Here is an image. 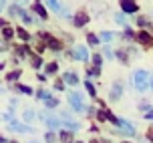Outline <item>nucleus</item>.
<instances>
[{
  "instance_id": "nucleus-30",
  "label": "nucleus",
  "mask_w": 153,
  "mask_h": 143,
  "mask_svg": "<svg viewBox=\"0 0 153 143\" xmlns=\"http://www.w3.org/2000/svg\"><path fill=\"white\" fill-rule=\"evenodd\" d=\"M93 63H95V67H101V63H103L101 54H95V57H93Z\"/></svg>"
},
{
  "instance_id": "nucleus-29",
  "label": "nucleus",
  "mask_w": 153,
  "mask_h": 143,
  "mask_svg": "<svg viewBox=\"0 0 153 143\" xmlns=\"http://www.w3.org/2000/svg\"><path fill=\"white\" fill-rule=\"evenodd\" d=\"M89 75H91V77H99L101 75V69L99 67H93L91 71H89Z\"/></svg>"
},
{
  "instance_id": "nucleus-2",
  "label": "nucleus",
  "mask_w": 153,
  "mask_h": 143,
  "mask_svg": "<svg viewBox=\"0 0 153 143\" xmlns=\"http://www.w3.org/2000/svg\"><path fill=\"white\" fill-rule=\"evenodd\" d=\"M69 103L73 105L75 111H83V101H81V95H79V93H71L69 95Z\"/></svg>"
},
{
  "instance_id": "nucleus-44",
  "label": "nucleus",
  "mask_w": 153,
  "mask_h": 143,
  "mask_svg": "<svg viewBox=\"0 0 153 143\" xmlns=\"http://www.w3.org/2000/svg\"><path fill=\"white\" fill-rule=\"evenodd\" d=\"M76 143H81V141H76Z\"/></svg>"
},
{
  "instance_id": "nucleus-6",
  "label": "nucleus",
  "mask_w": 153,
  "mask_h": 143,
  "mask_svg": "<svg viewBox=\"0 0 153 143\" xmlns=\"http://www.w3.org/2000/svg\"><path fill=\"white\" fill-rule=\"evenodd\" d=\"M38 36H40V38H45V40H46V45L51 46V48H54V51H59V48H61V42H59V40H56V38L48 36V34H46V32H40V34H38Z\"/></svg>"
},
{
  "instance_id": "nucleus-38",
  "label": "nucleus",
  "mask_w": 153,
  "mask_h": 143,
  "mask_svg": "<svg viewBox=\"0 0 153 143\" xmlns=\"http://www.w3.org/2000/svg\"><path fill=\"white\" fill-rule=\"evenodd\" d=\"M0 143H6V139H4V137L0 135Z\"/></svg>"
},
{
  "instance_id": "nucleus-42",
  "label": "nucleus",
  "mask_w": 153,
  "mask_h": 143,
  "mask_svg": "<svg viewBox=\"0 0 153 143\" xmlns=\"http://www.w3.org/2000/svg\"><path fill=\"white\" fill-rule=\"evenodd\" d=\"M151 30H153V24H151Z\"/></svg>"
},
{
  "instance_id": "nucleus-7",
  "label": "nucleus",
  "mask_w": 153,
  "mask_h": 143,
  "mask_svg": "<svg viewBox=\"0 0 153 143\" xmlns=\"http://www.w3.org/2000/svg\"><path fill=\"white\" fill-rule=\"evenodd\" d=\"M137 40L141 42V45H145V46H151V45H153L151 34H149V32H145V30H141V32L137 34Z\"/></svg>"
},
{
  "instance_id": "nucleus-32",
  "label": "nucleus",
  "mask_w": 153,
  "mask_h": 143,
  "mask_svg": "<svg viewBox=\"0 0 153 143\" xmlns=\"http://www.w3.org/2000/svg\"><path fill=\"white\" fill-rule=\"evenodd\" d=\"M32 117H34V113H32V111H26V113H24V121H30Z\"/></svg>"
},
{
  "instance_id": "nucleus-36",
  "label": "nucleus",
  "mask_w": 153,
  "mask_h": 143,
  "mask_svg": "<svg viewBox=\"0 0 153 143\" xmlns=\"http://www.w3.org/2000/svg\"><path fill=\"white\" fill-rule=\"evenodd\" d=\"M145 119H151L153 121V111H147V113H145Z\"/></svg>"
},
{
  "instance_id": "nucleus-37",
  "label": "nucleus",
  "mask_w": 153,
  "mask_h": 143,
  "mask_svg": "<svg viewBox=\"0 0 153 143\" xmlns=\"http://www.w3.org/2000/svg\"><path fill=\"white\" fill-rule=\"evenodd\" d=\"M6 26H8V24H6V22H4V20H2V18H0V28L4 30V28H6Z\"/></svg>"
},
{
  "instance_id": "nucleus-16",
  "label": "nucleus",
  "mask_w": 153,
  "mask_h": 143,
  "mask_svg": "<svg viewBox=\"0 0 153 143\" xmlns=\"http://www.w3.org/2000/svg\"><path fill=\"white\" fill-rule=\"evenodd\" d=\"M45 139H46V143H56V135H54L53 131H48L45 135Z\"/></svg>"
},
{
  "instance_id": "nucleus-3",
  "label": "nucleus",
  "mask_w": 153,
  "mask_h": 143,
  "mask_svg": "<svg viewBox=\"0 0 153 143\" xmlns=\"http://www.w3.org/2000/svg\"><path fill=\"white\" fill-rule=\"evenodd\" d=\"M89 22V14L85 12V10H79L75 16V26L76 28H81V26H85V24Z\"/></svg>"
},
{
  "instance_id": "nucleus-24",
  "label": "nucleus",
  "mask_w": 153,
  "mask_h": 143,
  "mask_svg": "<svg viewBox=\"0 0 153 143\" xmlns=\"http://www.w3.org/2000/svg\"><path fill=\"white\" fill-rule=\"evenodd\" d=\"M48 8H53L54 12H61V4H59V2H53V0L48 2Z\"/></svg>"
},
{
  "instance_id": "nucleus-40",
  "label": "nucleus",
  "mask_w": 153,
  "mask_h": 143,
  "mask_svg": "<svg viewBox=\"0 0 153 143\" xmlns=\"http://www.w3.org/2000/svg\"><path fill=\"white\" fill-rule=\"evenodd\" d=\"M151 89H153V81H151Z\"/></svg>"
},
{
  "instance_id": "nucleus-26",
  "label": "nucleus",
  "mask_w": 153,
  "mask_h": 143,
  "mask_svg": "<svg viewBox=\"0 0 153 143\" xmlns=\"http://www.w3.org/2000/svg\"><path fill=\"white\" fill-rule=\"evenodd\" d=\"M101 38L105 42H109V40H113V32H101Z\"/></svg>"
},
{
  "instance_id": "nucleus-22",
  "label": "nucleus",
  "mask_w": 153,
  "mask_h": 143,
  "mask_svg": "<svg viewBox=\"0 0 153 143\" xmlns=\"http://www.w3.org/2000/svg\"><path fill=\"white\" fill-rule=\"evenodd\" d=\"M85 87H87V91H89V95H91V97H95V95H97V91H95V87H93V85L89 83V81L85 83Z\"/></svg>"
},
{
  "instance_id": "nucleus-41",
  "label": "nucleus",
  "mask_w": 153,
  "mask_h": 143,
  "mask_svg": "<svg viewBox=\"0 0 153 143\" xmlns=\"http://www.w3.org/2000/svg\"><path fill=\"white\" fill-rule=\"evenodd\" d=\"M10 143H18V141H10Z\"/></svg>"
},
{
  "instance_id": "nucleus-13",
  "label": "nucleus",
  "mask_w": 153,
  "mask_h": 143,
  "mask_svg": "<svg viewBox=\"0 0 153 143\" xmlns=\"http://www.w3.org/2000/svg\"><path fill=\"white\" fill-rule=\"evenodd\" d=\"M10 129H14V131H28V129L24 127V125H18L16 121H10V125H8Z\"/></svg>"
},
{
  "instance_id": "nucleus-21",
  "label": "nucleus",
  "mask_w": 153,
  "mask_h": 143,
  "mask_svg": "<svg viewBox=\"0 0 153 143\" xmlns=\"http://www.w3.org/2000/svg\"><path fill=\"white\" fill-rule=\"evenodd\" d=\"M32 67H34V69L42 67V59H40V57H32Z\"/></svg>"
},
{
  "instance_id": "nucleus-39",
  "label": "nucleus",
  "mask_w": 153,
  "mask_h": 143,
  "mask_svg": "<svg viewBox=\"0 0 153 143\" xmlns=\"http://www.w3.org/2000/svg\"><path fill=\"white\" fill-rule=\"evenodd\" d=\"M2 8H4V2H0V10H2Z\"/></svg>"
},
{
  "instance_id": "nucleus-31",
  "label": "nucleus",
  "mask_w": 153,
  "mask_h": 143,
  "mask_svg": "<svg viewBox=\"0 0 153 143\" xmlns=\"http://www.w3.org/2000/svg\"><path fill=\"white\" fill-rule=\"evenodd\" d=\"M65 125H67L69 129H79V123H75V121H67Z\"/></svg>"
},
{
  "instance_id": "nucleus-28",
  "label": "nucleus",
  "mask_w": 153,
  "mask_h": 143,
  "mask_svg": "<svg viewBox=\"0 0 153 143\" xmlns=\"http://www.w3.org/2000/svg\"><path fill=\"white\" fill-rule=\"evenodd\" d=\"M117 57H119L121 63H127V53H125V51H117Z\"/></svg>"
},
{
  "instance_id": "nucleus-1",
  "label": "nucleus",
  "mask_w": 153,
  "mask_h": 143,
  "mask_svg": "<svg viewBox=\"0 0 153 143\" xmlns=\"http://www.w3.org/2000/svg\"><path fill=\"white\" fill-rule=\"evenodd\" d=\"M135 87L139 91H145V87H147V73L145 71H137L135 73Z\"/></svg>"
},
{
  "instance_id": "nucleus-43",
  "label": "nucleus",
  "mask_w": 153,
  "mask_h": 143,
  "mask_svg": "<svg viewBox=\"0 0 153 143\" xmlns=\"http://www.w3.org/2000/svg\"><path fill=\"white\" fill-rule=\"evenodd\" d=\"M32 143H36V141H32Z\"/></svg>"
},
{
  "instance_id": "nucleus-5",
  "label": "nucleus",
  "mask_w": 153,
  "mask_h": 143,
  "mask_svg": "<svg viewBox=\"0 0 153 143\" xmlns=\"http://www.w3.org/2000/svg\"><path fill=\"white\" fill-rule=\"evenodd\" d=\"M121 10L123 12H127V14H133V12H137L139 6L135 4V2H131V0H123L121 2Z\"/></svg>"
},
{
  "instance_id": "nucleus-8",
  "label": "nucleus",
  "mask_w": 153,
  "mask_h": 143,
  "mask_svg": "<svg viewBox=\"0 0 153 143\" xmlns=\"http://www.w3.org/2000/svg\"><path fill=\"white\" fill-rule=\"evenodd\" d=\"M117 127L125 129V133H129V135H133V133H135V127H131V125H129V121H123V119H119V125H117Z\"/></svg>"
},
{
  "instance_id": "nucleus-11",
  "label": "nucleus",
  "mask_w": 153,
  "mask_h": 143,
  "mask_svg": "<svg viewBox=\"0 0 153 143\" xmlns=\"http://www.w3.org/2000/svg\"><path fill=\"white\" fill-rule=\"evenodd\" d=\"M59 139H61L62 143H73V135H71L69 131H61V135H59Z\"/></svg>"
},
{
  "instance_id": "nucleus-19",
  "label": "nucleus",
  "mask_w": 153,
  "mask_h": 143,
  "mask_svg": "<svg viewBox=\"0 0 153 143\" xmlns=\"http://www.w3.org/2000/svg\"><path fill=\"white\" fill-rule=\"evenodd\" d=\"M87 40H89V45H99V36L97 34H89Z\"/></svg>"
},
{
  "instance_id": "nucleus-20",
  "label": "nucleus",
  "mask_w": 153,
  "mask_h": 143,
  "mask_svg": "<svg viewBox=\"0 0 153 143\" xmlns=\"http://www.w3.org/2000/svg\"><path fill=\"white\" fill-rule=\"evenodd\" d=\"M56 105H59V101H56V99H53V97L46 99V107H48V109H54Z\"/></svg>"
},
{
  "instance_id": "nucleus-14",
  "label": "nucleus",
  "mask_w": 153,
  "mask_h": 143,
  "mask_svg": "<svg viewBox=\"0 0 153 143\" xmlns=\"http://www.w3.org/2000/svg\"><path fill=\"white\" fill-rule=\"evenodd\" d=\"M46 125H48L51 129H56V127H59V121L53 119V117H46Z\"/></svg>"
},
{
  "instance_id": "nucleus-9",
  "label": "nucleus",
  "mask_w": 153,
  "mask_h": 143,
  "mask_svg": "<svg viewBox=\"0 0 153 143\" xmlns=\"http://www.w3.org/2000/svg\"><path fill=\"white\" fill-rule=\"evenodd\" d=\"M32 10H34V12H36L38 16H42V18H46V10H45V6H42L40 2H34V4H32Z\"/></svg>"
},
{
  "instance_id": "nucleus-4",
  "label": "nucleus",
  "mask_w": 153,
  "mask_h": 143,
  "mask_svg": "<svg viewBox=\"0 0 153 143\" xmlns=\"http://www.w3.org/2000/svg\"><path fill=\"white\" fill-rule=\"evenodd\" d=\"M73 57H75L76 60H89V53H87V48H85L83 45H79L73 51Z\"/></svg>"
},
{
  "instance_id": "nucleus-35",
  "label": "nucleus",
  "mask_w": 153,
  "mask_h": 143,
  "mask_svg": "<svg viewBox=\"0 0 153 143\" xmlns=\"http://www.w3.org/2000/svg\"><path fill=\"white\" fill-rule=\"evenodd\" d=\"M147 139H149V141H153V127L149 129V133H147Z\"/></svg>"
},
{
  "instance_id": "nucleus-27",
  "label": "nucleus",
  "mask_w": 153,
  "mask_h": 143,
  "mask_svg": "<svg viewBox=\"0 0 153 143\" xmlns=\"http://www.w3.org/2000/svg\"><path fill=\"white\" fill-rule=\"evenodd\" d=\"M20 75H22L20 71H12V73L8 75V81H16V79H18V77H20Z\"/></svg>"
},
{
  "instance_id": "nucleus-18",
  "label": "nucleus",
  "mask_w": 153,
  "mask_h": 143,
  "mask_svg": "<svg viewBox=\"0 0 153 143\" xmlns=\"http://www.w3.org/2000/svg\"><path fill=\"white\" fill-rule=\"evenodd\" d=\"M97 117H99V121H105L109 117V111H107V109H101L99 113H97Z\"/></svg>"
},
{
  "instance_id": "nucleus-45",
  "label": "nucleus",
  "mask_w": 153,
  "mask_h": 143,
  "mask_svg": "<svg viewBox=\"0 0 153 143\" xmlns=\"http://www.w3.org/2000/svg\"><path fill=\"white\" fill-rule=\"evenodd\" d=\"M123 143H127V141H123Z\"/></svg>"
},
{
  "instance_id": "nucleus-34",
  "label": "nucleus",
  "mask_w": 153,
  "mask_h": 143,
  "mask_svg": "<svg viewBox=\"0 0 153 143\" xmlns=\"http://www.w3.org/2000/svg\"><path fill=\"white\" fill-rule=\"evenodd\" d=\"M54 87H56L59 91H62V89H65V85H62V81H56V83H54Z\"/></svg>"
},
{
  "instance_id": "nucleus-25",
  "label": "nucleus",
  "mask_w": 153,
  "mask_h": 143,
  "mask_svg": "<svg viewBox=\"0 0 153 143\" xmlns=\"http://www.w3.org/2000/svg\"><path fill=\"white\" fill-rule=\"evenodd\" d=\"M46 73H48V75L56 73V63H51V65H46Z\"/></svg>"
},
{
  "instance_id": "nucleus-12",
  "label": "nucleus",
  "mask_w": 153,
  "mask_h": 143,
  "mask_svg": "<svg viewBox=\"0 0 153 143\" xmlns=\"http://www.w3.org/2000/svg\"><path fill=\"white\" fill-rule=\"evenodd\" d=\"M119 97H121V85H115L113 93H111V101H117Z\"/></svg>"
},
{
  "instance_id": "nucleus-17",
  "label": "nucleus",
  "mask_w": 153,
  "mask_h": 143,
  "mask_svg": "<svg viewBox=\"0 0 153 143\" xmlns=\"http://www.w3.org/2000/svg\"><path fill=\"white\" fill-rule=\"evenodd\" d=\"M18 36L22 38V40H30V34H28L24 28H18Z\"/></svg>"
},
{
  "instance_id": "nucleus-23",
  "label": "nucleus",
  "mask_w": 153,
  "mask_h": 143,
  "mask_svg": "<svg viewBox=\"0 0 153 143\" xmlns=\"http://www.w3.org/2000/svg\"><path fill=\"white\" fill-rule=\"evenodd\" d=\"M2 34H4V38H12V34H14V30L10 28V26H6V28L2 30Z\"/></svg>"
},
{
  "instance_id": "nucleus-10",
  "label": "nucleus",
  "mask_w": 153,
  "mask_h": 143,
  "mask_svg": "<svg viewBox=\"0 0 153 143\" xmlns=\"http://www.w3.org/2000/svg\"><path fill=\"white\" fill-rule=\"evenodd\" d=\"M65 83H69V85H79V79H76L75 73H65Z\"/></svg>"
},
{
  "instance_id": "nucleus-15",
  "label": "nucleus",
  "mask_w": 153,
  "mask_h": 143,
  "mask_svg": "<svg viewBox=\"0 0 153 143\" xmlns=\"http://www.w3.org/2000/svg\"><path fill=\"white\" fill-rule=\"evenodd\" d=\"M16 91H20V93H24V95H30V93H32V89H30V87H26V85H18Z\"/></svg>"
},
{
  "instance_id": "nucleus-33",
  "label": "nucleus",
  "mask_w": 153,
  "mask_h": 143,
  "mask_svg": "<svg viewBox=\"0 0 153 143\" xmlns=\"http://www.w3.org/2000/svg\"><path fill=\"white\" fill-rule=\"evenodd\" d=\"M137 24H139V26H147V18H143V16H141V18L137 20Z\"/></svg>"
}]
</instances>
